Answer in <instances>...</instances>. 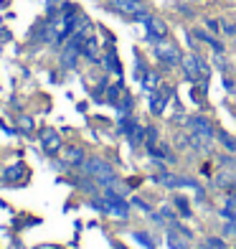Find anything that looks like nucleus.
Wrapping results in <instances>:
<instances>
[{
    "instance_id": "nucleus-1",
    "label": "nucleus",
    "mask_w": 236,
    "mask_h": 249,
    "mask_svg": "<svg viewBox=\"0 0 236 249\" xmlns=\"http://www.w3.org/2000/svg\"><path fill=\"white\" fill-rule=\"evenodd\" d=\"M84 43H86V33H74V38L69 41V46H66V51L61 56V64L66 66V69H71V66L76 64V56L84 51Z\"/></svg>"
},
{
    "instance_id": "nucleus-2",
    "label": "nucleus",
    "mask_w": 236,
    "mask_h": 249,
    "mask_svg": "<svg viewBox=\"0 0 236 249\" xmlns=\"http://www.w3.org/2000/svg\"><path fill=\"white\" fill-rule=\"evenodd\" d=\"M183 69H185L188 79H193V82H203L206 74H208L203 61H201L198 56H185V59H183Z\"/></svg>"
},
{
    "instance_id": "nucleus-3",
    "label": "nucleus",
    "mask_w": 236,
    "mask_h": 249,
    "mask_svg": "<svg viewBox=\"0 0 236 249\" xmlns=\"http://www.w3.org/2000/svg\"><path fill=\"white\" fill-rule=\"evenodd\" d=\"M115 5L132 18H140V20L148 18V10L142 8V0H115Z\"/></svg>"
},
{
    "instance_id": "nucleus-4",
    "label": "nucleus",
    "mask_w": 236,
    "mask_h": 249,
    "mask_svg": "<svg viewBox=\"0 0 236 249\" xmlns=\"http://www.w3.org/2000/svg\"><path fill=\"white\" fill-rule=\"evenodd\" d=\"M97 206L104 209V211H109V213H117L119 219H127V206L122 203L119 196H107V198H102V201H97Z\"/></svg>"
},
{
    "instance_id": "nucleus-5",
    "label": "nucleus",
    "mask_w": 236,
    "mask_h": 249,
    "mask_svg": "<svg viewBox=\"0 0 236 249\" xmlns=\"http://www.w3.org/2000/svg\"><path fill=\"white\" fill-rule=\"evenodd\" d=\"M145 26H148V33H150V41H165L168 38V26L163 23L160 18H145Z\"/></svg>"
},
{
    "instance_id": "nucleus-6",
    "label": "nucleus",
    "mask_w": 236,
    "mask_h": 249,
    "mask_svg": "<svg viewBox=\"0 0 236 249\" xmlns=\"http://www.w3.org/2000/svg\"><path fill=\"white\" fill-rule=\"evenodd\" d=\"M155 53L160 56L165 64H178V61H181V53H178V49L170 46V43H157V46H155Z\"/></svg>"
},
{
    "instance_id": "nucleus-7",
    "label": "nucleus",
    "mask_w": 236,
    "mask_h": 249,
    "mask_svg": "<svg viewBox=\"0 0 236 249\" xmlns=\"http://www.w3.org/2000/svg\"><path fill=\"white\" fill-rule=\"evenodd\" d=\"M86 171L94 173L99 180H102V178H112V168L107 163H102V160H89L86 163Z\"/></svg>"
},
{
    "instance_id": "nucleus-8",
    "label": "nucleus",
    "mask_w": 236,
    "mask_h": 249,
    "mask_svg": "<svg viewBox=\"0 0 236 249\" xmlns=\"http://www.w3.org/2000/svg\"><path fill=\"white\" fill-rule=\"evenodd\" d=\"M190 124H193V130H196V132H201V138H206V140L213 138V127L208 124V120H203V117H193V120H190Z\"/></svg>"
},
{
    "instance_id": "nucleus-9",
    "label": "nucleus",
    "mask_w": 236,
    "mask_h": 249,
    "mask_svg": "<svg viewBox=\"0 0 236 249\" xmlns=\"http://www.w3.org/2000/svg\"><path fill=\"white\" fill-rule=\"evenodd\" d=\"M59 145H61V140H59V135H56L53 130L43 132V148H46V150H56Z\"/></svg>"
},
{
    "instance_id": "nucleus-10",
    "label": "nucleus",
    "mask_w": 236,
    "mask_h": 249,
    "mask_svg": "<svg viewBox=\"0 0 236 249\" xmlns=\"http://www.w3.org/2000/svg\"><path fill=\"white\" fill-rule=\"evenodd\" d=\"M196 36H198V38H203L206 43H211V46L216 49V51H221V43H219V41H213V38L208 36V33H203V31H196Z\"/></svg>"
},
{
    "instance_id": "nucleus-11",
    "label": "nucleus",
    "mask_w": 236,
    "mask_h": 249,
    "mask_svg": "<svg viewBox=\"0 0 236 249\" xmlns=\"http://www.w3.org/2000/svg\"><path fill=\"white\" fill-rule=\"evenodd\" d=\"M163 105H165V97H163V94H155L150 107H152V112H163Z\"/></svg>"
},
{
    "instance_id": "nucleus-12",
    "label": "nucleus",
    "mask_w": 236,
    "mask_h": 249,
    "mask_svg": "<svg viewBox=\"0 0 236 249\" xmlns=\"http://www.w3.org/2000/svg\"><path fill=\"white\" fill-rule=\"evenodd\" d=\"M82 155H84V153L79 150V148H71V150H69V160H71V163H82Z\"/></svg>"
},
{
    "instance_id": "nucleus-13",
    "label": "nucleus",
    "mask_w": 236,
    "mask_h": 249,
    "mask_svg": "<svg viewBox=\"0 0 236 249\" xmlns=\"http://www.w3.org/2000/svg\"><path fill=\"white\" fill-rule=\"evenodd\" d=\"M219 138H221V142H223V145H226V148H229V150H236V142H234V140L229 138V135H226V132H221V135H219Z\"/></svg>"
},
{
    "instance_id": "nucleus-14",
    "label": "nucleus",
    "mask_w": 236,
    "mask_h": 249,
    "mask_svg": "<svg viewBox=\"0 0 236 249\" xmlns=\"http://www.w3.org/2000/svg\"><path fill=\"white\" fill-rule=\"evenodd\" d=\"M135 236H137V239H140V242H142L145 247H148V249H155V247H152V242H150V236H148V234H135Z\"/></svg>"
},
{
    "instance_id": "nucleus-15",
    "label": "nucleus",
    "mask_w": 236,
    "mask_h": 249,
    "mask_svg": "<svg viewBox=\"0 0 236 249\" xmlns=\"http://www.w3.org/2000/svg\"><path fill=\"white\" fill-rule=\"evenodd\" d=\"M178 206H181V211L185 213V216H188V203L183 201V198H178Z\"/></svg>"
},
{
    "instance_id": "nucleus-16",
    "label": "nucleus",
    "mask_w": 236,
    "mask_h": 249,
    "mask_svg": "<svg viewBox=\"0 0 236 249\" xmlns=\"http://www.w3.org/2000/svg\"><path fill=\"white\" fill-rule=\"evenodd\" d=\"M234 194H236V183H234Z\"/></svg>"
}]
</instances>
